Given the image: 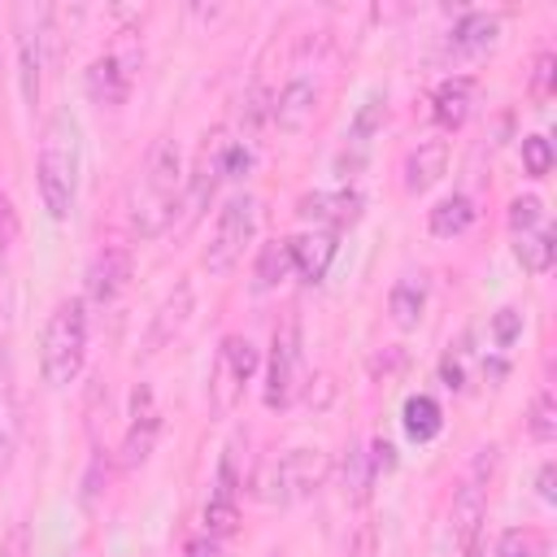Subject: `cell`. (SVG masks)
I'll list each match as a JSON object with an SVG mask.
<instances>
[{"instance_id": "cell-1", "label": "cell", "mask_w": 557, "mask_h": 557, "mask_svg": "<svg viewBox=\"0 0 557 557\" xmlns=\"http://www.w3.org/2000/svg\"><path fill=\"white\" fill-rule=\"evenodd\" d=\"M178 191H183V152L174 139H157L139 178L126 191V222L139 239H157L174 213H178Z\"/></svg>"}, {"instance_id": "cell-2", "label": "cell", "mask_w": 557, "mask_h": 557, "mask_svg": "<svg viewBox=\"0 0 557 557\" xmlns=\"http://www.w3.org/2000/svg\"><path fill=\"white\" fill-rule=\"evenodd\" d=\"M78 170H83V139L78 122L70 109H52L39 135V161H35V183L48 218L65 222L74 200H78Z\"/></svg>"}, {"instance_id": "cell-3", "label": "cell", "mask_w": 557, "mask_h": 557, "mask_svg": "<svg viewBox=\"0 0 557 557\" xmlns=\"http://www.w3.org/2000/svg\"><path fill=\"white\" fill-rule=\"evenodd\" d=\"M87 357V300L70 296L61 300L48 322H44V344H39V370L52 387H65L78 379Z\"/></svg>"}, {"instance_id": "cell-4", "label": "cell", "mask_w": 557, "mask_h": 557, "mask_svg": "<svg viewBox=\"0 0 557 557\" xmlns=\"http://www.w3.org/2000/svg\"><path fill=\"white\" fill-rule=\"evenodd\" d=\"M331 474V457L322 448H287L283 457L265 461L257 474V496L265 505H292L313 496Z\"/></svg>"}, {"instance_id": "cell-5", "label": "cell", "mask_w": 557, "mask_h": 557, "mask_svg": "<svg viewBox=\"0 0 557 557\" xmlns=\"http://www.w3.org/2000/svg\"><path fill=\"white\" fill-rule=\"evenodd\" d=\"M252 239H257V196L239 191V196H231V200L218 209L213 235H209L205 257H200L205 270H209V274H231Z\"/></svg>"}, {"instance_id": "cell-6", "label": "cell", "mask_w": 557, "mask_h": 557, "mask_svg": "<svg viewBox=\"0 0 557 557\" xmlns=\"http://www.w3.org/2000/svg\"><path fill=\"white\" fill-rule=\"evenodd\" d=\"M300 387V322L296 313H287L278 326H274V339H270V366H265V409H283Z\"/></svg>"}, {"instance_id": "cell-7", "label": "cell", "mask_w": 557, "mask_h": 557, "mask_svg": "<svg viewBox=\"0 0 557 557\" xmlns=\"http://www.w3.org/2000/svg\"><path fill=\"white\" fill-rule=\"evenodd\" d=\"M492 466H496V448H479L474 466L466 470L457 496H453V548L466 553L483 513H487V479H492Z\"/></svg>"}, {"instance_id": "cell-8", "label": "cell", "mask_w": 557, "mask_h": 557, "mask_svg": "<svg viewBox=\"0 0 557 557\" xmlns=\"http://www.w3.org/2000/svg\"><path fill=\"white\" fill-rule=\"evenodd\" d=\"M44 39H48V9L39 4L17 9V83L26 104H35L44 87Z\"/></svg>"}, {"instance_id": "cell-9", "label": "cell", "mask_w": 557, "mask_h": 557, "mask_svg": "<svg viewBox=\"0 0 557 557\" xmlns=\"http://www.w3.org/2000/svg\"><path fill=\"white\" fill-rule=\"evenodd\" d=\"M257 348H252V339H244V335H226L222 339V348H218V374H213V405L218 409H231L235 405V396L244 392V383L257 374Z\"/></svg>"}, {"instance_id": "cell-10", "label": "cell", "mask_w": 557, "mask_h": 557, "mask_svg": "<svg viewBox=\"0 0 557 557\" xmlns=\"http://www.w3.org/2000/svg\"><path fill=\"white\" fill-rule=\"evenodd\" d=\"M135 65H139V57H135V52H117V48L100 52V57L87 65V74H83L87 96H91L96 104H122V100L131 96Z\"/></svg>"}, {"instance_id": "cell-11", "label": "cell", "mask_w": 557, "mask_h": 557, "mask_svg": "<svg viewBox=\"0 0 557 557\" xmlns=\"http://www.w3.org/2000/svg\"><path fill=\"white\" fill-rule=\"evenodd\" d=\"M157 431H161V413H157V400H152V387L139 383L135 396H131V426H126V440H122V466L135 470L148 461L152 444H157Z\"/></svg>"}, {"instance_id": "cell-12", "label": "cell", "mask_w": 557, "mask_h": 557, "mask_svg": "<svg viewBox=\"0 0 557 557\" xmlns=\"http://www.w3.org/2000/svg\"><path fill=\"white\" fill-rule=\"evenodd\" d=\"M131 283V248L104 244L91 265H87V300L91 305H113Z\"/></svg>"}, {"instance_id": "cell-13", "label": "cell", "mask_w": 557, "mask_h": 557, "mask_svg": "<svg viewBox=\"0 0 557 557\" xmlns=\"http://www.w3.org/2000/svg\"><path fill=\"white\" fill-rule=\"evenodd\" d=\"M296 213L305 222H313V231H339V226H348V222L361 218V191H352V187L309 191V196H300Z\"/></svg>"}, {"instance_id": "cell-14", "label": "cell", "mask_w": 557, "mask_h": 557, "mask_svg": "<svg viewBox=\"0 0 557 557\" xmlns=\"http://www.w3.org/2000/svg\"><path fill=\"white\" fill-rule=\"evenodd\" d=\"M318 83L309 78V74H296V78H287L283 87H278V96H274V104H270V117H274V126L278 131H287V135H296V131H305L309 122H313V113H318Z\"/></svg>"}, {"instance_id": "cell-15", "label": "cell", "mask_w": 557, "mask_h": 557, "mask_svg": "<svg viewBox=\"0 0 557 557\" xmlns=\"http://www.w3.org/2000/svg\"><path fill=\"white\" fill-rule=\"evenodd\" d=\"M448 170V139H422L418 148H409L400 174H405V191H426L431 183H440V174Z\"/></svg>"}, {"instance_id": "cell-16", "label": "cell", "mask_w": 557, "mask_h": 557, "mask_svg": "<svg viewBox=\"0 0 557 557\" xmlns=\"http://www.w3.org/2000/svg\"><path fill=\"white\" fill-rule=\"evenodd\" d=\"M292 270L305 278V283H318L335 257V231H305V235H292Z\"/></svg>"}, {"instance_id": "cell-17", "label": "cell", "mask_w": 557, "mask_h": 557, "mask_svg": "<svg viewBox=\"0 0 557 557\" xmlns=\"http://www.w3.org/2000/svg\"><path fill=\"white\" fill-rule=\"evenodd\" d=\"M187 313H191V283H178V287L165 296V305L157 309V318H152V326H148V339H144V352H161V348L178 335V326L187 322Z\"/></svg>"}, {"instance_id": "cell-18", "label": "cell", "mask_w": 557, "mask_h": 557, "mask_svg": "<svg viewBox=\"0 0 557 557\" xmlns=\"http://www.w3.org/2000/svg\"><path fill=\"white\" fill-rule=\"evenodd\" d=\"M470 100H474V78L457 74V78H444L435 87V122L457 131L466 117H470Z\"/></svg>"}, {"instance_id": "cell-19", "label": "cell", "mask_w": 557, "mask_h": 557, "mask_svg": "<svg viewBox=\"0 0 557 557\" xmlns=\"http://www.w3.org/2000/svg\"><path fill=\"white\" fill-rule=\"evenodd\" d=\"M470 222H474V200H470L466 191H453V196L435 200V209L426 213V226H431V235H440V239H453V235L470 231Z\"/></svg>"}, {"instance_id": "cell-20", "label": "cell", "mask_w": 557, "mask_h": 557, "mask_svg": "<svg viewBox=\"0 0 557 557\" xmlns=\"http://www.w3.org/2000/svg\"><path fill=\"white\" fill-rule=\"evenodd\" d=\"M422 309H426V283H422V274L413 278H400L396 287H392V296H387V313H392V322L400 326V331H409V326H418L422 322Z\"/></svg>"}, {"instance_id": "cell-21", "label": "cell", "mask_w": 557, "mask_h": 557, "mask_svg": "<svg viewBox=\"0 0 557 557\" xmlns=\"http://www.w3.org/2000/svg\"><path fill=\"white\" fill-rule=\"evenodd\" d=\"M405 431H409V440H418V444H426V440H435L440 431H444V409H440V400L435 396H409L405 400Z\"/></svg>"}, {"instance_id": "cell-22", "label": "cell", "mask_w": 557, "mask_h": 557, "mask_svg": "<svg viewBox=\"0 0 557 557\" xmlns=\"http://www.w3.org/2000/svg\"><path fill=\"white\" fill-rule=\"evenodd\" d=\"M496 30H500V22L492 17V13H461V22L453 26V52H479V48H487L492 39H496Z\"/></svg>"}, {"instance_id": "cell-23", "label": "cell", "mask_w": 557, "mask_h": 557, "mask_svg": "<svg viewBox=\"0 0 557 557\" xmlns=\"http://www.w3.org/2000/svg\"><path fill=\"white\" fill-rule=\"evenodd\" d=\"M513 252H518L522 270H531V274H544V270L553 265V252H557V244H553V231H548V226L522 231V235H518V244H513Z\"/></svg>"}, {"instance_id": "cell-24", "label": "cell", "mask_w": 557, "mask_h": 557, "mask_svg": "<svg viewBox=\"0 0 557 557\" xmlns=\"http://www.w3.org/2000/svg\"><path fill=\"white\" fill-rule=\"evenodd\" d=\"M257 292L265 287H278L287 274H292V244L287 239H270L261 252H257Z\"/></svg>"}, {"instance_id": "cell-25", "label": "cell", "mask_w": 557, "mask_h": 557, "mask_svg": "<svg viewBox=\"0 0 557 557\" xmlns=\"http://www.w3.org/2000/svg\"><path fill=\"white\" fill-rule=\"evenodd\" d=\"M17 444V409H13V387H9V366L0 357V470L9 466Z\"/></svg>"}, {"instance_id": "cell-26", "label": "cell", "mask_w": 557, "mask_h": 557, "mask_svg": "<svg viewBox=\"0 0 557 557\" xmlns=\"http://www.w3.org/2000/svg\"><path fill=\"white\" fill-rule=\"evenodd\" d=\"M527 431H531V440H540V444H548V440L557 435V400H553L548 387L535 392V400H531V409H527Z\"/></svg>"}, {"instance_id": "cell-27", "label": "cell", "mask_w": 557, "mask_h": 557, "mask_svg": "<svg viewBox=\"0 0 557 557\" xmlns=\"http://www.w3.org/2000/svg\"><path fill=\"white\" fill-rule=\"evenodd\" d=\"M496 557H544V540L531 527H509L496 544Z\"/></svg>"}, {"instance_id": "cell-28", "label": "cell", "mask_w": 557, "mask_h": 557, "mask_svg": "<svg viewBox=\"0 0 557 557\" xmlns=\"http://www.w3.org/2000/svg\"><path fill=\"white\" fill-rule=\"evenodd\" d=\"M370 483H374V470H370V457H366L361 448H348V457H344V487L352 492V500H366V492H370Z\"/></svg>"}, {"instance_id": "cell-29", "label": "cell", "mask_w": 557, "mask_h": 557, "mask_svg": "<svg viewBox=\"0 0 557 557\" xmlns=\"http://www.w3.org/2000/svg\"><path fill=\"white\" fill-rule=\"evenodd\" d=\"M235 522H239V505L235 500H209L205 505V531L209 535H231L235 531Z\"/></svg>"}, {"instance_id": "cell-30", "label": "cell", "mask_w": 557, "mask_h": 557, "mask_svg": "<svg viewBox=\"0 0 557 557\" xmlns=\"http://www.w3.org/2000/svg\"><path fill=\"white\" fill-rule=\"evenodd\" d=\"M522 165H527V174H535V178L553 170V148H548L544 135H527V139H522Z\"/></svg>"}, {"instance_id": "cell-31", "label": "cell", "mask_w": 557, "mask_h": 557, "mask_svg": "<svg viewBox=\"0 0 557 557\" xmlns=\"http://www.w3.org/2000/svg\"><path fill=\"white\" fill-rule=\"evenodd\" d=\"M540 218H544V205H540V196H518V200L509 205V226H513V235H522V231H535V226H540Z\"/></svg>"}, {"instance_id": "cell-32", "label": "cell", "mask_w": 557, "mask_h": 557, "mask_svg": "<svg viewBox=\"0 0 557 557\" xmlns=\"http://www.w3.org/2000/svg\"><path fill=\"white\" fill-rule=\"evenodd\" d=\"M518 335H522V313H518L513 305L496 309V313H492V339H496V348H509Z\"/></svg>"}, {"instance_id": "cell-33", "label": "cell", "mask_w": 557, "mask_h": 557, "mask_svg": "<svg viewBox=\"0 0 557 557\" xmlns=\"http://www.w3.org/2000/svg\"><path fill=\"white\" fill-rule=\"evenodd\" d=\"M548 83H553V52H540L535 57V74H531V91L544 100L548 96Z\"/></svg>"}, {"instance_id": "cell-34", "label": "cell", "mask_w": 557, "mask_h": 557, "mask_svg": "<svg viewBox=\"0 0 557 557\" xmlns=\"http://www.w3.org/2000/svg\"><path fill=\"white\" fill-rule=\"evenodd\" d=\"M183 557H222V540L218 535H196V540H187V548H183Z\"/></svg>"}, {"instance_id": "cell-35", "label": "cell", "mask_w": 557, "mask_h": 557, "mask_svg": "<svg viewBox=\"0 0 557 557\" xmlns=\"http://www.w3.org/2000/svg\"><path fill=\"white\" fill-rule=\"evenodd\" d=\"M366 457H370V470H374V474H379V470H392V466H396V448H392L387 440H374Z\"/></svg>"}, {"instance_id": "cell-36", "label": "cell", "mask_w": 557, "mask_h": 557, "mask_svg": "<svg viewBox=\"0 0 557 557\" xmlns=\"http://www.w3.org/2000/svg\"><path fill=\"white\" fill-rule=\"evenodd\" d=\"M0 557H26V527H22V522H17L13 531H9V540H4Z\"/></svg>"}, {"instance_id": "cell-37", "label": "cell", "mask_w": 557, "mask_h": 557, "mask_svg": "<svg viewBox=\"0 0 557 557\" xmlns=\"http://www.w3.org/2000/svg\"><path fill=\"white\" fill-rule=\"evenodd\" d=\"M540 496H544V500H553V496H557V492H553V461H544V466H540Z\"/></svg>"}, {"instance_id": "cell-38", "label": "cell", "mask_w": 557, "mask_h": 557, "mask_svg": "<svg viewBox=\"0 0 557 557\" xmlns=\"http://www.w3.org/2000/svg\"><path fill=\"white\" fill-rule=\"evenodd\" d=\"M9 235H13V213H9V200L0 196V248H4Z\"/></svg>"}, {"instance_id": "cell-39", "label": "cell", "mask_w": 557, "mask_h": 557, "mask_svg": "<svg viewBox=\"0 0 557 557\" xmlns=\"http://www.w3.org/2000/svg\"><path fill=\"white\" fill-rule=\"evenodd\" d=\"M83 557H87V553H83Z\"/></svg>"}]
</instances>
